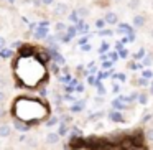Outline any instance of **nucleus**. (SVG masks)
<instances>
[{"instance_id":"nucleus-9","label":"nucleus","mask_w":153,"mask_h":150,"mask_svg":"<svg viewBox=\"0 0 153 150\" xmlns=\"http://www.w3.org/2000/svg\"><path fill=\"white\" fill-rule=\"evenodd\" d=\"M61 137L58 135V132H48L46 137H45V142L48 143V145H56L58 142H59Z\"/></svg>"},{"instance_id":"nucleus-36","label":"nucleus","mask_w":153,"mask_h":150,"mask_svg":"<svg viewBox=\"0 0 153 150\" xmlns=\"http://www.w3.org/2000/svg\"><path fill=\"white\" fill-rule=\"evenodd\" d=\"M91 48H92V46H91V45H82V51H91Z\"/></svg>"},{"instance_id":"nucleus-44","label":"nucleus","mask_w":153,"mask_h":150,"mask_svg":"<svg viewBox=\"0 0 153 150\" xmlns=\"http://www.w3.org/2000/svg\"><path fill=\"white\" fill-rule=\"evenodd\" d=\"M5 116V109H0V117H4Z\"/></svg>"},{"instance_id":"nucleus-48","label":"nucleus","mask_w":153,"mask_h":150,"mask_svg":"<svg viewBox=\"0 0 153 150\" xmlns=\"http://www.w3.org/2000/svg\"><path fill=\"white\" fill-rule=\"evenodd\" d=\"M152 5H153V4H152Z\"/></svg>"},{"instance_id":"nucleus-7","label":"nucleus","mask_w":153,"mask_h":150,"mask_svg":"<svg viewBox=\"0 0 153 150\" xmlns=\"http://www.w3.org/2000/svg\"><path fill=\"white\" fill-rule=\"evenodd\" d=\"M12 129H15V130H18L20 134H25V132H28V130L31 129L28 124H25V122H22V120H15L13 119V127Z\"/></svg>"},{"instance_id":"nucleus-10","label":"nucleus","mask_w":153,"mask_h":150,"mask_svg":"<svg viewBox=\"0 0 153 150\" xmlns=\"http://www.w3.org/2000/svg\"><path fill=\"white\" fill-rule=\"evenodd\" d=\"M84 107H86V102H84V101H77V102H74L73 106L69 107V112H73V114L82 112V110H84Z\"/></svg>"},{"instance_id":"nucleus-46","label":"nucleus","mask_w":153,"mask_h":150,"mask_svg":"<svg viewBox=\"0 0 153 150\" xmlns=\"http://www.w3.org/2000/svg\"><path fill=\"white\" fill-rule=\"evenodd\" d=\"M115 2H122V0H115Z\"/></svg>"},{"instance_id":"nucleus-13","label":"nucleus","mask_w":153,"mask_h":150,"mask_svg":"<svg viewBox=\"0 0 153 150\" xmlns=\"http://www.w3.org/2000/svg\"><path fill=\"white\" fill-rule=\"evenodd\" d=\"M76 13H77V17L82 20V18H86V17H89V15H91V10L87 7H77L76 8Z\"/></svg>"},{"instance_id":"nucleus-34","label":"nucleus","mask_w":153,"mask_h":150,"mask_svg":"<svg viewBox=\"0 0 153 150\" xmlns=\"http://www.w3.org/2000/svg\"><path fill=\"white\" fill-rule=\"evenodd\" d=\"M138 84H140V86H146V84H148V81H146L145 78H142V79H138Z\"/></svg>"},{"instance_id":"nucleus-5","label":"nucleus","mask_w":153,"mask_h":150,"mask_svg":"<svg viewBox=\"0 0 153 150\" xmlns=\"http://www.w3.org/2000/svg\"><path fill=\"white\" fill-rule=\"evenodd\" d=\"M15 54H17V53H15L12 48L5 46V48H2V50H0V60H13Z\"/></svg>"},{"instance_id":"nucleus-45","label":"nucleus","mask_w":153,"mask_h":150,"mask_svg":"<svg viewBox=\"0 0 153 150\" xmlns=\"http://www.w3.org/2000/svg\"><path fill=\"white\" fill-rule=\"evenodd\" d=\"M150 37H152V38H153V28H152V31H150Z\"/></svg>"},{"instance_id":"nucleus-40","label":"nucleus","mask_w":153,"mask_h":150,"mask_svg":"<svg viewBox=\"0 0 153 150\" xmlns=\"http://www.w3.org/2000/svg\"><path fill=\"white\" fill-rule=\"evenodd\" d=\"M110 66H112V63H110V61H105V63L102 64V68H105V69H107V68H110Z\"/></svg>"},{"instance_id":"nucleus-42","label":"nucleus","mask_w":153,"mask_h":150,"mask_svg":"<svg viewBox=\"0 0 153 150\" xmlns=\"http://www.w3.org/2000/svg\"><path fill=\"white\" fill-rule=\"evenodd\" d=\"M102 102H104L102 97H96V104H102Z\"/></svg>"},{"instance_id":"nucleus-41","label":"nucleus","mask_w":153,"mask_h":150,"mask_svg":"<svg viewBox=\"0 0 153 150\" xmlns=\"http://www.w3.org/2000/svg\"><path fill=\"white\" fill-rule=\"evenodd\" d=\"M109 54H110V60H112V61H115L117 58H119V56H117V53H109Z\"/></svg>"},{"instance_id":"nucleus-22","label":"nucleus","mask_w":153,"mask_h":150,"mask_svg":"<svg viewBox=\"0 0 153 150\" xmlns=\"http://www.w3.org/2000/svg\"><path fill=\"white\" fill-rule=\"evenodd\" d=\"M112 107H114V109H125V107H123L122 106V102H120V101H112Z\"/></svg>"},{"instance_id":"nucleus-21","label":"nucleus","mask_w":153,"mask_h":150,"mask_svg":"<svg viewBox=\"0 0 153 150\" xmlns=\"http://www.w3.org/2000/svg\"><path fill=\"white\" fill-rule=\"evenodd\" d=\"M145 54H146L145 50H143V48H140V50L135 53V60H143V58H145Z\"/></svg>"},{"instance_id":"nucleus-15","label":"nucleus","mask_w":153,"mask_h":150,"mask_svg":"<svg viewBox=\"0 0 153 150\" xmlns=\"http://www.w3.org/2000/svg\"><path fill=\"white\" fill-rule=\"evenodd\" d=\"M66 17H68V20H69V22H71V23H73V25H76V23H77V22H79V20H81V18H79V17H77V13H76V10H73V12H69V13H68V15H66Z\"/></svg>"},{"instance_id":"nucleus-24","label":"nucleus","mask_w":153,"mask_h":150,"mask_svg":"<svg viewBox=\"0 0 153 150\" xmlns=\"http://www.w3.org/2000/svg\"><path fill=\"white\" fill-rule=\"evenodd\" d=\"M145 137H146V140H150V142H153V129H148L145 132Z\"/></svg>"},{"instance_id":"nucleus-3","label":"nucleus","mask_w":153,"mask_h":150,"mask_svg":"<svg viewBox=\"0 0 153 150\" xmlns=\"http://www.w3.org/2000/svg\"><path fill=\"white\" fill-rule=\"evenodd\" d=\"M53 13L58 15V17H66L69 13V7L64 2H58V4H53Z\"/></svg>"},{"instance_id":"nucleus-19","label":"nucleus","mask_w":153,"mask_h":150,"mask_svg":"<svg viewBox=\"0 0 153 150\" xmlns=\"http://www.w3.org/2000/svg\"><path fill=\"white\" fill-rule=\"evenodd\" d=\"M54 31H56V33L66 31V23H64V22H56V23H54Z\"/></svg>"},{"instance_id":"nucleus-38","label":"nucleus","mask_w":153,"mask_h":150,"mask_svg":"<svg viewBox=\"0 0 153 150\" xmlns=\"http://www.w3.org/2000/svg\"><path fill=\"white\" fill-rule=\"evenodd\" d=\"M150 63H152V58H150V56H146L145 60H143V64H146V66H148Z\"/></svg>"},{"instance_id":"nucleus-11","label":"nucleus","mask_w":153,"mask_h":150,"mask_svg":"<svg viewBox=\"0 0 153 150\" xmlns=\"http://www.w3.org/2000/svg\"><path fill=\"white\" fill-rule=\"evenodd\" d=\"M145 23H146V17H145V15L138 13V15H135V17H133V25H135L137 28H142Z\"/></svg>"},{"instance_id":"nucleus-8","label":"nucleus","mask_w":153,"mask_h":150,"mask_svg":"<svg viewBox=\"0 0 153 150\" xmlns=\"http://www.w3.org/2000/svg\"><path fill=\"white\" fill-rule=\"evenodd\" d=\"M12 125H8V124H0V140L2 139H8V137L12 135Z\"/></svg>"},{"instance_id":"nucleus-20","label":"nucleus","mask_w":153,"mask_h":150,"mask_svg":"<svg viewBox=\"0 0 153 150\" xmlns=\"http://www.w3.org/2000/svg\"><path fill=\"white\" fill-rule=\"evenodd\" d=\"M48 71H51V73H54V74H59V64H56L53 61V63L50 64V68H48Z\"/></svg>"},{"instance_id":"nucleus-25","label":"nucleus","mask_w":153,"mask_h":150,"mask_svg":"<svg viewBox=\"0 0 153 150\" xmlns=\"http://www.w3.org/2000/svg\"><path fill=\"white\" fill-rule=\"evenodd\" d=\"M146 101H148L146 94H138V102L140 104H146Z\"/></svg>"},{"instance_id":"nucleus-35","label":"nucleus","mask_w":153,"mask_h":150,"mask_svg":"<svg viewBox=\"0 0 153 150\" xmlns=\"http://www.w3.org/2000/svg\"><path fill=\"white\" fill-rule=\"evenodd\" d=\"M143 78H145V79H146V78H152V71H148V69L143 71Z\"/></svg>"},{"instance_id":"nucleus-43","label":"nucleus","mask_w":153,"mask_h":150,"mask_svg":"<svg viewBox=\"0 0 153 150\" xmlns=\"http://www.w3.org/2000/svg\"><path fill=\"white\" fill-rule=\"evenodd\" d=\"M119 91H120V87L115 84V86H114V93H119Z\"/></svg>"},{"instance_id":"nucleus-26","label":"nucleus","mask_w":153,"mask_h":150,"mask_svg":"<svg viewBox=\"0 0 153 150\" xmlns=\"http://www.w3.org/2000/svg\"><path fill=\"white\" fill-rule=\"evenodd\" d=\"M96 86H97V91H99V94H100V96H104V94H105V87H104L100 83H97Z\"/></svg>"},{"instance_id":"nucleus-4","label":"nucleus","mask_w":153,"mask_h":150,"mask_svg":"<svg viewBox=\"0 0 153 150\" xmlns=\"http://www.w3.org/2000/svg\"><path fill=\"white\" fill-rule=\"evenodd\" d=\"M35 38H36V40H45V38L48 37V33H50V30H48L46 28V25H36V28H35Z\"/></svg>"},{"instance_id":"nucleus-29","label":"nucleus","mask_w":153,"mask_h":150,"mask_svg":"<svg viewBox=\"0 0 153 150\" xmlns=\"http://www.w3.org/2000/svg\"><path fill=\"white\" fill-rule=\"evenodd\" d=\"M56 0H41V5H45V7H50V5H53Z\"/></svg>"},{"instance_id":"nucleus-37","label":"nucleus","mask_w":153,"mask_h":150,"mask_svg":"<svg viewBox=\"0 0 153 150\" xmlns=\"http://www.w3.org/2000/svg\"><path fill=\"white\" fill-rule=\"evenodd\" d=\"M120 58H127V54H128V53H127V50H120Z\"/></svg>"},{"instance_id":"nucleus-33","label":"nucleus","mask_w":153,"mask_h":150,"mask_svg":"<svg viewBox=\"0 0 153 150\" xmlns=\"http://www.w3.org/2000/svg\"><path fill=\"white\" fill-rule=\"evenodd\" d=\"M36 139H28V145H30V147H36Z\"/></svg>"},{"instance_id":"nucleus-30","label":"nucleus","mask_w":153,"mask_h":150,"mask_svg":"<svg viewBox=\"0 0 153 150\" xmlns=\"http://www.w3.org/2000/svg\"><path fill=\"white\" fill-rule=\"evenodd\" d=\"M99 33L102 35V37H110V35H112L114 31H112V30H100Z\"/></svg>"},{"instance_id":"nucleus-23","label":"nucleus","mask_w":153,"mask_h":150,"mask_svg":"<svg viewBox=\"0 0 153 150\" xmlns=\"http://www.w3.org/2000/svg\"><path fill=\"white\" fill-rule=\"evenodd\" d=\"M96 27L99 28V30H102V28L105 27V22H104V18H99V20H96Z\"/></svg>"},{"instance_id":"nucleus-27","label":"nucleus","mask_w":153,"mask_h":150,"mask_svg":"<svg viewBox=\"0 0 153 150\" xmlns=\"http://www.w3.org/2000/svg\"><path fill=\"white\" fill-rule=\"evenodd\" d=\"M36 89H38V93H40V96H41V97L46 96L48 91H46V87H45V86H40V87H36Z\"/></svg>"},{"instance_id":"nucleus-17","label":"nucleus","mask_w":153,"mask_h":150,"mask_svg":"<svg viewBox=\"0 0 153 150\" xmlns=\"http://www.w3.org/2000/svg\"><path fill=\"white\" fill-rule=\"evenodd\" d=\"M66 35L69 38H74L77 35V28H76V25H71V27H66Z\"/></svg>"},{"instance_id":"nucleus-47","label":"nucleus","mask_w":153,"mask_h":150,"mask_svg":"<svg viewBox=\"0 0 153 150\" xmlns=\"http://www.w3.org/2000/svg\"><path fill=\"white\" fill-rule=\"evenodd\" d=\"M0 143H2V142H0Z\"/></svg>"},{"instance_id":"nucleus-32","label":"nucleus","mask_w":153,"mask_h":150,"mask_svg":"<svg viewBox=\"0 0 153 150\" xmlns=\"http://www.w3.org/2000/svg\"><path fill=\"white\" fill-rule=\"evenodd\" d=\"M87 40H89L87 37H82V38H79V41H77V43H79L81 46H82V45H86V43H87Z\"/></svg>"},{"instance_id":"nucleus-16","label":"nucleus","mask_w":153,"mask_h":150,"mask_svg":"<svg viewBox=\"0 0 153 150\" xmlns=\"http://www.w3.org/2000/svg\"><path fill=\"white\" fill-rule=\"evenodd\" d=\"M140 5H142V0H128L127 7H128L130 10H137V8H140Z\"/></svg>"},{"instance_id":"nucleus-18","label":"nucleus","mask_w":153,"mask_h":150,"mask_svg":"<svg viewBox=\"0 0 153 150\" xmlns=\"http://www.w3.org/2000/svg\"><path fill=\"white\" fill-rule=\"evenodd\" d=\"M58 122H59V117H48L46 122H45V125H46V127H53V125H56Z\"/></svg>"},{"instance_id":"nucleus-14","label":"nucleus","mask_w":153,"mask_h":150,"mask_svg":"<svg viewBox=\"0 0 153 150\" xmlns=\"http://www.w3.org/2000/svg\"><path fill=\"white\" fill-rule=\"evenodd\" d=\"M109 117H110V120H112V122H125L122 114H120V112H115V110H114V112H110Z\"/></svg>"},{"instance_id":"nucleus-2","label":"nucleus","mask_w":153,"mask_h":150,"mask_svg":"<svg viewBox=\"0 0 153 150\" xmlns=\"http://www.w3.org/2000/svg\"><path fill=\"white\" fill-rule=\"evenodd\" d=\"M50 104L41 97H31V96H18L12 102L10 114L15 120L28 124L30 127L41 124L50 117Z\"/></svg>"},{"instance_id":"nucleus-6","label":"nucleus","mask_w":153,"mask_h":150,"mask_svg":"<svg viewBox=\"0 0 153 150\" xmlns=\"http://www.w3.org/2000/svg\"><path fill=\"white\" fill-rule=\"evenodd\" d=\"M104 22H105V25H117L119 15H117L115 12H107V13L104 15Z\"/></svg>"},{"instance_id":"nucleus-31","label":"nucleus","mask_w":153,"mask_h":150,"mask_svg":"<svg viewBox=\"0 0 153 150\" xmlns=\"http://www.w3.org/2000/svg\"><path fill=\"white\" fill-rule=\"evenodd\" d=\"M5 99H7V94H5V93H4V91L0 89V104L4 102V101H5Z\"/></svg>"},{"instance_id":"nucleus-12","label":"nucleus","mask_w":153,"mask_h":150,"mask_svg":"<svg viewBox=\"0 0 153 150\" xmlns=\"http://www.w3.org/2000/svg\"><path fill=\"white\" fill-rule=\"evenodd\" d=\"M58 135L59 137H64L68 132H69V127H68V124H64V122H58Z\"/></svg>"},{"instance_id":"nucleus-28","label":"nucleus","mask_w":153,"mask_h":150,"mask_svg":"<svg viewBox=\"0 0 153 150\" xmlns=\"http://www.w3.org/2000/svg\"><path fill=\"white\" fill-rule=\"evenodd\" d=\"M7 43H8V41H7V38H5V37H0V50L7 46Z\"/></svg>"},{"instance_id":"nucleus-39","label":"nucleus","mask_w":153,"mask_h":150,"mask_svg":"<svg viewBox=\"0 0 153 150\" xmlns=\"http://www.w3.org/2000/svg\"><path fill=\"white\" fill-rule=\"evenodd\" d=\"M107 48H109V45H107V43H102V46H100V53H104Z\"/></svg>"},{"instance_id":"nucleus-1","label":"nucleus","mask_w":153,"mask_h":150,"mask_svg":"<svg viewBox=\"0 0 153 150\" xmlns=\"http://www.w3.org/2000/svg\"><path fill=\"white\" fill-rule=\"evenodd\" d=\"M48 50L35 48L30 45H20V50L13 58V76L17 86L25 89H36L46 86L50 79L48 71Z\"/></svg>"}]
</instances>
